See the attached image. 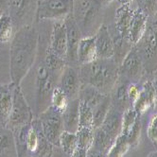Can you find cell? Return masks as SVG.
<instances>
[{
	"label": "cell",
	"mask_w": 157,
	"mask_h": 157,
	"mask_svg": "<svg viewBox=\"0 0 157 157\" xmlns=\"http://www.w3.org/2000/svg\"><path fill=\"white\" fill-rule=\"evenodd\" d=\"M128 81L125 80V82H121L119 85L115 86V94L113 97V102H114V107L120 111L121 113L125 112L126 110L132 108V103L130 101V98L128 96V85H129ZM113 89V90H114Z\"/></svg>",
	"instance_id": "24"
},
{
	"label": "cell",
	"mask_w": 157,
	"mask_h": 157,
	"mask_svg": "<svg viewBox=\"0 0 157 157\" xmlns=\"http://www.w3.org/2000/svg\"><path fill=\"white\" fill-rule=\"evenodd\" d=\"M70 157H87V151L78 147Z\"/></svg>",
	"instance_id": "40"
},
{
	"label": "cell",
	"mask_w": 157,
	"mask_h": 157,
	"mask_svg": "<svg viewBox=\"0 0 157 157\" xmlns=\"http://www.w3.org/2000/svg\"><path fill=\"white\" fill-rule=\"evenodd\" d=\"M138 8L144 12L148 17H152L157 14L156 0H136Z\"/></svg>",
	"instance_id": "36"
},
{
	"label": "cell",
	"mask_w": 157,
	"mask_h": 157,
	"mask_svg": "<svg viewBox=\"0 0 157 157\" xmlns=\"http://www.w3.org/2000/svg\"><path fill=\"white\" fill-rule=\"evenodd\" d=\"M148 137L157 147V114L151 116L148 125Z\"/></svg>",
	"instance_id": "37"
},
{
	"label": "cell",
	"mask_w": 157,
	"mask_h": 157,
	"mask_svg": "<svg viewBox=\"0 0 157 157\" xmlns=\"http://www.w3.org/2000/svg\"><path fill=\"white\" fill-rule=\"evenodd\" d=\"M95 38L98 59H114L115 48L113 37L106 25H100L95 34Z\"/></svg>",
	"instance_id": "14"
},
{
	"label": "cell",
	"mask_w": 157,
	"mask_h": 157,
	"mask_svg": "<svg viewBox=\"0 0 157 157\" xmlns=\"http://www.w3.org/2000/svg\"><path fill=\"white\" fill-rule=\"evenodd\" d=\"M138 117H139V115L132 109V107L126 110L125 112H123L122 113V132H121V134H124L126 136H128L129 132L132 128L133 124L136 123Z\"/></svg>",
	"instance_id": "34"
},
{
	"label": "cell",
	"mask_w": 157,
	"mask_h": 157,
	"mask_svg": "<svg viewBox=\"0 0 157 157\" xmlns=\"http://www.w3.org/2000/svg\"><path fill=\"white\" fill-rule=\"evenodd\" d=\"M13 84V107L8 123L9 128H15L30 124L33 120V114L27 102L25 95L20 85Z\"/></svg>",
	"instance_id": "7"
},
{
	"label": "cell",
	"mask_w": 157,
	"mask_h": 157,
	"mask_svg": "<svg viewBox=\"0 0 157 157\" xmlns=\"http://www.w3.org/2000/svg\"><path fill=\"white\" fill-rule=\"evenodd\" d=\"M13 107V84H0V124L8 126Z\"/></svg>",
	"instance_id": "21"
},
{
	"label": "cell",
	"mask_w": 157,
	"mask_h": 157,
	"mask_svg": "<svg viewBox=\"0 0 157 157\" xmlns=\"http://www.w3.org/2000/svg\"><path fill=\"white\" fill-rule=\"evenodd\" d=\"M136 46H138V48H136L142 59L144 68L151 73L155 72L157 70V14L149 17L144 35Z\"/></svg>",
	"instance_id": "4"
},
{
	"label": "cell",
	"mask_w": 157,
	"mask_h": 157,
	"mask_svg": "<svg viewBox=\"0 0 157 157\" xmlns=\"http://www.w3.org/2000/svg\"><path fill=\"white\" fill-rule=\"evenodd\" d=\"M100 6L97 0H73L72 15L80 29L82 37L91 36L98 26Z\"/></svg>",
	"instance_id": "3"
},
{
	"label": "cell",
	"mask_w": 157,
	"mask_h": 157,
	"mask_svg": "<svg viewBox=\"0 0 157 157\" xmlns=\"http://www.w3.org/2000/svg\"><path fill=\"white\" fill-rule=\"evenodd\" d=\"M8 12V2L7 0H0V16Z\"/></svg>",
	"instance_id": "41"
},
{
	"label": "cell",
	"mask_w": 157,
	"mask_h": 157,
	"mask_svg": "<svg viewBox=\"0 0 157 157\" xmlns=\"http://www.w3.org/2000/svg\"><path fill=\"white\" fill-rule=\"evenodd\" d=\"M63 22L66 28V35H67V54L65 60L68 65L69 64L75 65L78 63V43H80L82 35L72 15V13L63 20Z\"/></svg>",
	"instance_id": "11"
},
{
	"label": "cell",
	"mask_w": 157,
	"mask_h": 157,
	"mask_svg": "<svg viewBox=\"0 0 157 157\" xmlns=\"http://www.w3.org/2000/svg\"><path fill=\"white\" fill-rule=\"evenodd\" d=\"M56 86L55 74L49 71L44 64L39 66L36 72V96L40 114L51 106V96Z\"/></svg>",
	"instance_id": "8"
},
{
	"label": "cell",
	"mask_w": 157,
	"mask_h": 157,
	"mask_svg": "<svg viewBox=\"0 0 157 157\" xmlns=\"http://www.w3.org/2000/svg\"><path fill=\"white\" fill-rule=\"evenodd\" d=\"M140 88L141 87H139V85L137 83L129 82V85H128V96H129V98H130V101L132 103V107L133 102L136 101V98L139 96Z\"/></svg>",
	"instance_id": "38"
},
{
	"label": "cell",
	"mask_w": 157,
	"mask_h": 157,
	"mask_svg": "<svg viewBox=\"0 0 157 157\" xmlns=\"http://www.w3.org/2000/svg\"><path fill=\"white\" fill-rule=\"evenodd\" d=\"M8 2V13L12 18L14 28L17 29L23 26L24 21L30 13L33 0H7Z\"/></svg>",
	"instance_id": "15"
},
{
	"label": "cell",
	"mask_w": 157,
	"mask_h": 157,
	"mask_svg": "<svg viewBox=\"0 0 157 157\" xmlns=\"http://www.w3.org/2000/svg\"><path fill=\"white\" fill-rule=\"evenodd\" d=\"M44 64L47 66V68L49 71H51L52 73L55 74L58 71L62 72L64 67L67 65V63L64 59L60 58L59 56L55 55L53 52H51L49 49H48Z\"/></svg>",
	"instance_id": "31"
},
{
	"label": "cell",
	"mask_w": 157,
	"mask_h": 157,
	"mask_svg": "<svg viewBox=\"0 0 157 157\" xmlns=\"http://www.w3.org/2000/svg\"><path fill=\"white\" fill-rule=\"evenodd\" d=\"M59 147H61L64 153L71 156L75 150L78 148V139L76 133L63 130L60 136Z\"/></svg>",
	"instance_id": "27"
},
{
	"label": "cell",
	"mask_w": 157,
	"mask_h": 157,
	"mask_svg": "<svg viewBox=\"0 0 157 157\" xmlns=\"http://www.w3.org/2000/svg\"><path fill=\"white\" fill-rule=\"evenodd\" d=\"M147 157H157V150H156V151H151V152H150V153L148 154Z\"/></svg>",
	"instance_id": "45"
},
{
	"label": "cell",
	"mask_w": 157,
	"mask_h": 157,
	"mask_svg": "<svg viewBox=\"0 0 157 157\" xmlns=\"http://www.w3.org/2000/svg\"><path fill=\"white\" fill-rule=\"evenodd\" d=\"M48 49L60 58L66 59L67 54V35L64 22L56 21L52 28L50 44ZM66 61V60H65Z\"/></svg>",
	"instance_id": "13"
},
{
	"label": "cell",
	"mask_w": 157,
	"mask_h": 157,
	"mask_svg": "<svg viewBox=\"0 0 157 157\" xmlns=\"http://www.w3.org/2000/svg\"><path fill=\"white\" fill-rule=\"evenodd\" d=\"M129 148L130 144L127 136L124 134H120L108 151L107 157H123L128 151Z\"/></svg>",
	"instance_id": "30"
},
{
	"label": "cell",
	"mask_w": 157,
	"mask_h": 157,
	"mask_svg": "<svg viewBox=\"0 0 157 157\" xmlns=\"http://www.w3.org/2000/svg\"><path fill=\"white\" fill-rule=\"evenodd\" d=\"M98 59L95 35L82 37L78 48V63L86 64Z\"/></svg>",
	"instance_id": "20"
},
{
	"label": "cell",
	"mask_w": 157,
	"mask_h": 157,
	"mask_svg": "<svg viewBox=\"0 0 157 157\" xmlns=\"http://www.w3.org/2000/svg\"><path fill=\"white\" fill-rule=\"evenodd\" d=\"M115 141L112 139L107 132L101 128L98 127L94 129V142H93V147L101 152L107 154L112 146L114 145Z\"/></svg>",
	"instance_id": "25"
},
{
	"label": "cell",
	"mask_w": 157,
	"mask_h": 157,
	"mask_svg": "<svg viewBox=\"0 0 157 157\" xmlns=\"http://www.w3.org/2000/svg\"><path fill=\"white\" fill-rule=\"evenodd\" d=\"M94 113L90 106L80 100L78 108V126L80 128H93Z\"/></svg>",
	"instance_id": "28"
},
{
	"label": "cell",
	"mask_w": 157,
	"mask_h": 157,
	"mask_svg": "<svg viewBox=\"0 0 157 157\" xmlns=\"http://www.w3.org/2000/svg\"><path fill=\"white\" fill-rule=\"evenodd\" d=\"M78 108H80V98L69 100L68 105L62 114L64 131L76 133L80 128L78 126Z\"/></svg>",
	"instance_id": "22"
},
{
	"label": "cell",
	"mask_w": 157,
	"mask_h": 157,
	"mask_svg": "<svg viewBox=\"0 0 157 157\" xmlns=\"http://www.w3.org/2000/svg\"><path fill=\"white\" fill-rule=\"evenodd\" d=\"M69 99L66 97V95L63 93V91L57 85L53 90L52 96H51V106L59 111L60 113H63L68 105Z\"/></svg>",
	"instance_id": "32"
},
{
	"label": "cell",
	"mask_w": 157,
	"mask_h": 157,
	"mask_svg": "<svg viewBox=\"0 0 157 157\" xmlns=\"http://www.w3.org/2000/svg\"><path fill=\"white\" fill-rule=\"evenodd\" d=\"M121 6H131L133 0H117Z\"/></svg>",
	"instance_id": "43"
},
{
	"label": "cell",
	"mask_w": 157,
	"mask_h": 157,
	"mask_svg": "<svg viewBox=\"0 0 157 157\" xmlns=\"http://www.w3.org/2000/svg\"><path fill=\"white\" fill-rule=\"evenodd\" d=\"M78 74L82 84L91 85L105 95H109L119 78L118 64L114 59H97L82 64Z\"/></svg>",
	"instance_id": "2"
},
{
	"label": "cell",
	"mask_w": 157,
	"mask_h": 157,
	"mask_svg": "<svg viewBox=\"0 0 157 157\" xmlns=\"http://www.w3.org/2000/svg\"><path fill=\"white\" fill-rule=\"evenodd\" d=\"M0 157H18L13 130L0 124Z\"/></svg>",
	"instance_id": "23"
},
{
	"label": "cell",
	"mask_w": 157,
	"mask_h": 157,
	"mask_svg": "<svg viewBox=\"0 0 157 157\" xmlns=\"http://www.w3.org/2000/svg\"><path fill=\"white\" fill-rule=\"evenodd\" d=\"M27 152L32 157H51L53 145L47 139L42 130L39 118L33 119L27 132Z\"/></svg>",
	"instance_id": "6"
},
{
	"label": "cell",
	"mask_w": 157,
	"mask_h": 157,
	"mask_svg": "<svg viewBox=\"0 0 157 157\" xmlns=\"http://www.w3.org/2000/svg\"><path fill=\"white\" fill-rule=\"evenodd\" d=\"M39 34L31 25L19 28L10 41V75L12 83L20 85L35 63Z\"/></svg>",
	"instance_id": "1"
},
{
	"label": "cell",
	"mask_w": 157,
	"mask_h": 157,
	"mask_svg": "<svg viewBox=\"0 0 157 157\" xmlns=\"http://www.w3.org/2000/svg\"><path fill=\"white\" fill-rule=\"evenodd\" d=\"M98 3L101 6V7H105V6H108L110 5L113 1H115V0H97Z\"/></svg>",
	"instance_id": "42"
},
{
	"label": "cell",
	"mask_w": 157,
	"mask_h": 157,
	"mask_svg": "<svg viewBox=\"0 0 157 157\" xmlns=\"http://www.w3.org/2000/svg\"><path fill=\"white\" fill-rule=\"evenodd\" d=\"M58 86L63 91L69 100L78 98L82 87V81L78 71L73 66L67 64L61 72Z\"/></svg>",
	"instance_id": "12"
},
{
	"label": "cell",
	"mask_w": 157,
	"mask_h": 157,
	"mask_svg": "<svg viewBox=\"0 0 157 157\" xmlns=\"http://www.w3.org/2000/svg\"><path fill=\"white\" fill-rule=\"evenodd\" d=\"M78 139V147L88 151L93 147L94 129L93 128H78L76 132Z\"/></svg>",
	"instance_id": "29"
},
{
	"label": "cell",
	"mask_w": 157,
	"mask_h": 157,
	"mask_svg": "<svg viewBox=\"0 0 157 157\" xmlns=\"http://www.w3.org/2000/svg\"><path fill=\"white\" fill-rule=\"evenodd\" d=\"M131 6H120L115 13V27L118 35L129 41V29L133 14Z\"/></svg>",
	"instance_id": "19"
},
{
	"label": "cell",
	"mask_w": 157,
	"mask_h": 157,
	"mask_svg": "<svg viewBox=\"0 0 157 157\" xmlns=\"http://www.w3.org/2000/svg\"><path fill=\"white\" fill-rule=\"evenodd\" d=\"M111 107V99L109 95L104 98L103 101L100 103L98 107L93 110L94 113V122H93V129L99 127L102 124V122L108 113Z\"/></svg>",
	"instance_id": "33"
},
{
	"label": "cell",
	"mask_w": 157,
	"mask_h": 157,
	"mask_svg": "<svg viewBox=\"0 0 157 157\" xmlns=\"http://www.w3.org/2000/svg\"><path fill=\"white\" fill-rule=\"evenodd\" d=\"M39 120L44 136L53 146L59 147L60 136L63 131L62 113L50 106L40 114Z\"/></svg>",
	"instance_id": "9"
},
{
	"label": "cell",
	"mask_w": 157,
	"mask_h": 157,
	"mask_svg": "<svg viewBox=\"0 0 157 157\" xmlns=\"http://www.w3.org/2000/svg\"><path fill=\"white\" fill-rule=\"evenodd\" d=\"M119 77L122 76L130 82L137 83L142 78L144 65L136 48H132L118 65Z\"/></svg>",
	"instance_id": "10"
},
{
	"label": "cell",
	"mask_w": 157,
	"mask_h": 157,
	"mask_svg": "<svg viewBox=\"0 0 157 157\" xmlns=\"http://www.w3.org/2000/svg\"><path fill=\"white\" fill-rule=\"evenodd\" d=\"M156 2H157V0H156Z\"/></svg>",
	"instance_id": "46"
},
{
	"label": "cell",
	"mask_w": 157,
	"mask_h": 157,
	"mask_svg": "<svg viewBox=\"0 0 157 157\" xmlns=\"http://www.w3.org/2000/svg\"><path fill=\"white\" fill-rule=\"evenodd\" d=\"M87 157H107V154L92 147L87 151Z\"/></svg>",
	"instance_id": "39"
},
{
	"label": "cell",
	"mask_w": 157,
	"mask_h": 157,
	"mask_svg": "<svg viewBox=\"0 0 157 157\" xmlns=\"http://www.w3.org/2000/svg\"><path fill=\"white\" fill-rule=\"evenodd\" d=\"M73 0H38L35 10L37 22L63 21L72 13Z\"/></svg>",
	"instance_id": "5"
},
{
	"label": "cell",
	"mask_w": 157,
	"mask_h": 157,
	"mask_svg": "<svg viewBox=\"0 0 157 157\" xmlns=\"http://www.w3.org/2000/svg\"><path fill=\"white\" fill-rule=\"evenodd\" d=\"M148 15L137 8L133 10V14L129 29V42L134 47L142 39L144 33L147 29Z\"/></svg>",
	"instance_id": "16"
},
{
	"label": "cell",
	"mask_w": 157,
	"mask_h": 157,
	"mask_svg": "<svg viewBox=\"0 0 157 157\" xmlns=\"http://www.w3.org/2000/svg\"><path fill=\"white\" fill-rule=\"evenodd\" d=\"M99 127H101L108 136L116 141L122 132V113L111 105L102 124Z\"/></svg>",
	"instance_id": "18"
},
{
	"label": "cell",
	"mask_w": 157,
	"mask_h": 157,
	"mask_svg": "<svg viewBox=\"0 0 157 157\" xmlns=\"http://www.w3.org/2000/svg\"><path fill=\"white\" fill-rule=\"evenodd\" d=\"M14 35V25L8 12L0 16V44L12 41Z\"/></svg>",
	"instance_id": "26"
},
{
	"label": "cell",
	"mask_w": 157,
	"mask_h": 157,
	"mask_svg": "<svg viewBox=\"0 0 157 157\" xmlns=\"http://www.w3.org/2000/svg\"><path fill=\"white\" fill-rule=\"evenodd\" d=\"M141 128H142L141 119H140V117H138L136 123L133 124L132 128L131 129V131L129 132L128 136H127L130 147L136 148L138 145L139 140H140V136H141Z\"/></svg>",
	"instance_id": "35"
},
{
	"label": "cell",
	"mask_w": 157,
	"mask_h": 157,
	"mask_svg": "<svg viewBox=\"0 0 157 157\" xmlns=\"http://www.w3.org/2000/svg\"><path fill=\"white\" fill-rule=\"evenodd\" d=\"M152 82V86H153V89H154V92H155V96H156V99H157V78Z\"/></svg>",
	"instance_id": "44"
},
{
	"label": "cell",
	"mask_w": 157,
	"mask_h": 157,
	"mask_svg": "<svg viewBox=\"0 0 157 157\" xmlns=\"http://www.w3.org/2000/svg\"><path fill=\"white\" fill-rule=\"evenodd\" d=\"M156 100L155 92L151 81H147L143 83L140 88V93L138 98L132 104V109L140 116L147 112L154 103Z\"/></svg>",
	"instance_id": "17"
}]
</instances>
